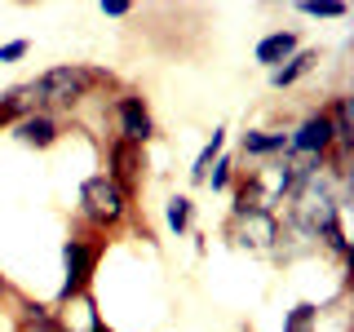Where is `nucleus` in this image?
Masks as SVG:
<instances>
[{
    "mask_svg": "<svg viewBox=\"0 0 354 332\" xmlns=\"http://www.w3.org/2000/svg\"><path fill=\"white\" fill-rule=\"evenodd\" d=\"M14 138L22 147H36V151H49L53 142L62 138V120L53 111H27V116L14 120Z\"/></svg>",
    "mask_w": 354,
    "mask_h": 332,
    "instance_id": "7",
    "label": "nucleus"
},
{
    "mask_svg": "<svg viewBox=\"0 0 354 332\" xmlns=\"http://www.w3.org/2000/svg\"><path fill=\"white\" fill-rule=\"evenodd\" d=\"M97 9H102L106 18H129V14H133V5H124V0H102Z\"/></svg>",
    "mask_w": 354,
    "mask_h": 332,
    "instance_id": "20",
    "label": "nucleus"
},
{
    "mask_svg": "<svg viewBox=\"0 0 354 332\" xmlns=\"http://www.w3.org/2000/svg\"><path fill=\"white\" fill-rule=\"evenodd\" d=\"M102 332H106V328H102Z\"/></svg>",
    "mask_w": 354,
    "mask_h": 332,
    "instance_id": "23",
    "label": "nucleus"
},
{
    "mask_svg": "<svg viewBox=\"0 0 354 332\" xmlns=\"http://www.w3.org/2000/svg\"><path fill=\"white\" fill-rule=\"evenodd\" d=\"M306 18H346V5L341 0H306V5H297Z\"/></svg>",
    "mask_w": 354,
    "mask_h": 332,
    "instance_id": "18",
    "label": "nucleus"
},
{
    "mask_svg": "<svg viewBox=\"0 0 354 332\" xmlns=\"http://www.w3.org/2000/svg\"><path fill=\"white\" fill-rule=\"evenodd\" d=\"M53 315H58V332H102V315L93 310V293H80L71 297V302H58L53 306Z\"/></svg>",
    "mask_w": 354,
    "mask_h": 332,
    "instance_id": "8",
    "label": "nucleus"
},
{
    "mask_svg": "<svg viewBox=\"0 0 354 332\" xmlns=\"http://www.w3.org/2000/svg\"><path fill=\"white\" fill-rule=\"evenodd\" d=\"M239 332H257V328H248V324H243V328H239Z\"/></svg>",
    "mask_w": 354,
    "mask_h": 332,
    "instance_id": "22",
    "label": "nucleus"
},
{
    "mask_svg": "<svg viewBox=\"0 0 354 332\" xmlns=\"http://www.w3.org/2000/svg\"><path fill=\"white\" fill-rule=\"evenodd\" d=\"M9 302H14V328L18 332H58V315H53V306L31 302V297H22V293H14Z\"/></svg>",
    "mask_w": 354,
    "mask_h": 332,
    "instance_id": "9",
    "label": "nucleus"
},
{
    "mask_svg": "<svg viewBox=\"0 0 354 332\" xmlns=\"http://www.w3.org/2000/svg\"><path fill=\"white\" fill-rule=\"evenodd\" d=\"M226 151V129H213V138L204 142V151L195 155V164H191V182H204L208 177V169L217 164V155Z\"/></svg>",
    "mask_w": 354,
    "mask_h": 332,
    "instance_id": "14",
    "label": "nucleus"
},
{
    "mask_svg": "<svg viewBox=\"0 0 354 332\" xmlns=\"http://www.w3.org/2000/svg\"><path fill=\"white\" fill-rule=\"evenodd\" d=\"M315 66H319V49H297L283 66H274V71H270V84H274V89H292L301 75L315 71Z\"/></svg>",
    "mask_w": 354,
    "mask_h": 332,
    "instance_id": "12",
    "label": "nucleus"
},
{
    "mask_svg": "<svg viewBox=\"0 0 354 332\" xmlns=\"http://www.w3.org/2000/svg\"><path fill=\"white\" fill-rule=\"evenodd\" d=\"M75 217H80L84 230L93 235H115V230L129 226L133 217V199L111 182L106 173H93L80 182V199H75Z\"/></svg>",
    "mask_w": 354,
    "mask_h": 332,
    "instance_id": "2",
    "label": "nucleus"
},
{
    "mask_svg": "<svg viewBox=\"0 0 354 332\" xmlns=\"http://www.w3.org/2000/svg\"><path fill=\"white\" fill-rule=\"evenodd\" d=\"M297 49H301V36H297V31H270V36H261V40H257L252 58H257L266 71H274V66H283Z\"/></svg>",
    "mask_w": 354,
    "mask_h": 332,
    "instance_id": "10",
    "label": "nucleus"
},
{
    "mask_svg": "<svg viewBox=\"0 0 354 332\" xmlns=\"http://www.w3.org/2000/svg\"><path fill=\"white\" fill-rule=\"evenodd\" d=\"M226 239L243 252H279V239H283V226H279V213H266V208H248V213H230L226 217Z\"/></svg>",
    "mask_w": 354,
    "mask_h": 332,
    "instance_id": "4",
    "label": "nucleus"
},
{
    "mask_svg": "<svg viewBox=\"0 0 354 332\" xmlns=\"http://www.w3.org/2000/svg\"><path fill=\"white\" fill-rule=\"evenodd\" d=\"M31 53V40H5L0 44V62H18V58H27Z\"/></svg>",
    "mask_w": 354,
    "mask_h": 332,
    "instance_id": "19",
    "label": "nucleus"
},
{
    "mask_svg": "<svg viewBox=\"0 0 354 332\" xmlns=\"http://www.w3.org/2000/svg\"><path fill=\"white\" fill-rule=\"evenodd\" d=\"M319 328V306L315 302H297L283 319V332H315Z\"/></svg>",
    "mask_w": 354,
    "mask_h": 332,
    "instance_id": "16",
    "label": "nucleus"
},
{
    "mask_svg": "<svg viewBox=\"0 0 354 332\" xmlns=\"http://www.w3.org/2000/svg\"><path fill=\"white\" fill-rule=\"evenodd\" d=\"M97 89H115V75L102 71V66H88V62H62V66L40 71L27 84V93H31L36 111H53L58 116V111H75L80 102H88Z\"/></svg>",
    "mask_w": 354,
    "mask_h": 332,
    "instance_id": "1",
    "label": "nucleus"
},
{
    "mask_svg": "<svg viewBox=\"0 0 354 332\" xmlns=\"http://www.w3.org/2000/svg\"><path fill=\"white\" fill-rule=\"evenodd\" d=\"M204 182H213V191H230V186H235V155L221 151V155H217V164L208 169Z\"/></svg>",
    "mask_w": 354,
    "mask_h": 332,
    "instance_id": "17",
    "label": "nucleus"
},
{
    "mask_svg": "<svg viewBox=\"0 0 354 332\" xmlns=\"http://www.w3.org/2000/svg\"><path fill=\"white\" fill-rule=\"evenodd\" d=\"M106 177L120 186L129 199L142 191V182H147V147H133V142H111L106 147Z\"/></svg>",
    "mask_w": 354,
    "mask_h": 332,
    "instance_id": "6",
    "label": "nucleus"
},
{
    "mask_svg": "<svg viewBox=\"0 0 354 332\" xmlns=\"http://www.w3.org/2000/svg\"><path fill=\"white\" fill-rule=\"evenodd\" d=\"M106 252V235H93V230H71V239L62 243V261H66V279H62V293L58 302H71L93 288V275H97V261Z\"/></svg>",
    "mask_w": 354,
    "mask_h": 332,
    "instance_id": "3",
    "label": "nucleus"
},
{
    "mask_svg": "<svg viewBox=\"0 0 354 332\" xmlns=\"http://www.w3.org/2000/svg\"><path fill=\"white\" fill-rule=\"evenodd\" d=\"M9 297H14V284H9L5 275H0V302H9Z\"/></svg>",
    "mask_w": 354,
    "mask_h": 332,
    "instance_id": "21",
    "label": "nucleus"
},
{
    "mask_svg": "<svg viewBox=\"0 0 354 332\" xmlns=\"http://www.w3.org/2000/svg\"><path fill=\"white\" fill-rule=\"evenodd\" d=\"M27 111H36V107H31L27 84H18V89H9V93H0V129H14V120L27 116Z\"/></svg>",
    "mask_w": 354,
    "mask_h": 332,
    "instance_id": "13",
    "label": "nucleus"
},
{
    "mask_svg": "<svg viewBox=\"0 0 354 332\" xmlns=\"http://www.w3.org/2000/svg\"><path fill=\"white\" fill-rule=\"evenodd\" d=\"M239 147H243V155H252V160H283V155H288V133L283 129H274V133L248 129Z\"/></svg>",
    "mask_w": 354,
    "mask_h": 332,
    "instance_id": "11",
    "label": "nucleus"
},
{
    "mask_svg": "<svg viewBox=\"0 0 354 332\" xmlns=\"http://www.w3.org/2000/svg\"><path fill=\"white\" fill-rule=\"evenodd\" d=\"M191 217H195V199H191V195H173L169 208H164L169 230H173V235H186V230H191Z\"/></svg>",
    "mask_w": 354,
    "mask_h": 332,
    "instance_id": "15",
    "label": "nucleus"
},
{
    "mask_svg": "<svg viewBox=\"0 0 354 332\" xmlns=\"http://www.w3.org/2000/svg\"><path fill=\"white\" fill-rule=\"evenodd\" d=\"M115 138L133 142V147H147L155 138V116L138 89H120L115 93Z\"/></svg>",
    "mask_w": 354,
    "mask_h": 332,
    "instance_id": "5",
    "label": "nucleus"
}]
</instances>
